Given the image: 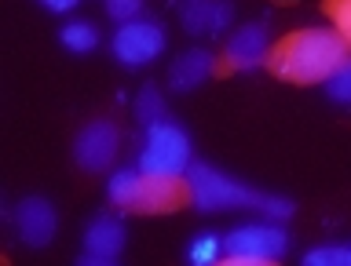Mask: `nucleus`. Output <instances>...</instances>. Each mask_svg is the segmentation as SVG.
Wrapping results in <instances>:
<instances>
[{"mask_svg": "<svg viewBox=\"0 0 351 266\" xmlns=\"http://www.w3.org/2000/svg\"><path fill=\"white\" fill-rule=\"evenodd\" d=\"M219 252H223V237H216V234H197L194 245L186 248V259L197 263V266H205V263H216Z\"/></svg>", "mask_w": 351, "mask_h": 266, "instance_id": "15", "label": "nucleus"}, {"mask_svg": "<svg viewBox=\"0 0 351 266\" xmlns=\"http://www.w3.org/2000/svg\"><path fill=\"white\" fill-rule=\"evenodd\" d=\"M307 266H348L351 263V248H333V245H326V248H311L304 256Z\"/></svg>", "mask_w": 351, "mask_h": 266, "instance_id": "18", "label": "nucleus"}, {"mask_svg": "<svg viewBox=\"0 0 351 266\" xmlns=\"http://www.w3.org/2000/svg\"><path fill=\"white\" fill-rule=\"evenodd\" d=\"M213 73H216V59L208 51L194 48V51H183L180 59L172 62L169 84H172V92H194V88L205 84Z\"/></svg>", "mask_w": 351, "mask_h": 266, "instance_id": "12", "label": "nucleus"}, {"mask_svg": "<svg viewBox=\"0 0 351 266\" xmlns=\"http://www.w3.org/2000/svg\"><path fill=\"white\" fill-rule=\"evenodd\" d=\"M191 168V135L172 124V120H158L147 128V146L139 157V172L147 175H186Z\"/></svg>", "mask_w": 351, "mask_h": 266, "instance_id": "4", "label": "nucleus"}, {"mask_svg": "<svg viewBox=\"0 0 351 266\" xmlns=\"http://www.w3.org/2000/svg\"><path fill=\"white\" fill-rule=\"evenodd\" d=\"M348 59V40L337 29H296L267 51V70L289 84H326Z\"/></svg>", "mask_w": 351, "mask_h": 266, "instance_id": "1", "label": "nucleus"}, {"mask_svg": "<svg viewBox=\"0 0 351 266\" xmlns=\"http://www.w3.org/2000/svg\"><path fill=\"white\" fill-rule=\"evenodd\" d=\"M165 51V29L150 18H132L121 22V29L114 33V55L128 70H139L150 59H158Z\"/></svg>", "mask_w": 351, "mask_h": 266, "instance_id": "6", "label": "nucleus"}, {"mask_svg": "<svg viewBox=\"0 0 351 266\" xmlns=\"http://www.w3.org/2000/svg\"><path fill=\"white\" fill-rule=\"evenodd\" d=\"M289 252V234L274 223H249L223 237V256L230 263H271Z\"/></svg>", "mask_w": 351, "mask_h": 266, "instance_id": "5", "label": "nucleus"}, {"mask_svg": "<svg viewBox=\"0 0 351 266\" xmlns=\"http://www.w3.org/2000/svg\"><path fill=\"white\" fill-rule=\"evenodd\" d=\"M230 18H234V8L227 0H191L183 8V26L194 37H216L230 26Z\"/></svg>", "mask_w": 351, "mask_h": 266, "instance_id": "10", "label": "nucleus"}, {"mask_svg": "<svg viewBox=\"0 0 351 266\" xmlns=\"http://www.w3.org/2000/svg\"><path fill=\"white\" fill-rule=\"evenodd\" d=\"M186 186H191V204L202 208V212H223V208H252V212H263L267 219H289L293 215V201L263 190H252V186L230 179L219 168L205 161H194L186 168Z\"/></svg>", "mask_w": 351, "mask_h": 266, "instance_id": "2", "label": "nucleus"}, {"mask_svg": "<svg viewBox=\"0 0 351 266\" xmlns=\"http://www.w3.org/2000/svg\"><path fill=\"white\" fill-rule=\"evenodd\" d=\"M322 11L333 22V29L351 44V0H322Z\"/></svg>", "mask_w": 351, "mask_h": 266, "instance_id": "17", "label": "nucleus"}, {"mask_svg": "<svg viewBox=\"0 0 351 266\" xmlns=\"http://www.w3.org/2000/svg\"><path fill=\"white\" fill-rule=\"evenodd\" d=\"M125 252V223L117 215H99L88 223L84 230V252H81V266H103L114 263Z\"/></svg>", "mask_w": 351, "mask_h": 266, "instance_id": "8", "label": "nucleus"}, {"mask_svg": "<svg viewBox=\"0 0 351 266\" xmlns=\"http://www.w3.org/2000/svg\"><path fill=\"white\" fill-rule=\"evenodd\" d=\"M59 40H62L70 51L84 55V51H92L95 44H99V29L92 26V22H70V26H62Z\"/></svg>", "mask_w": 351, "mask_h": 266, "instance_id": "13", "label": "nucleus"}, {"mask_svg": "<svg viewBox=\"0 0 351 266\" xmlns=\"http://www.w3.org/2000/svg\"><path fill=\"white\" fill-rule=\"evenodd\" d=\"M139 8H143V0H106L110 18H117V22H132L139 15Z\"/></svg>", "mask_w": 351, "mask_h": 266, "instance_id": "19", "label": "nucleus"}, {"mask_svg": "<svg viewBox=\"0 0 351 266\" xmlns=\"http://www.w3.org/2000/svg\"><path fill=\"white\" fill-rule=\"evenodd\" d=\"M40 4L48 8V11H70V8L77 4V0H40Z\"/></svg>", "mask_w": 351, "mask_h": 266, "instance_id": "20", "label": "nucleus"}, {"mask_svg": "<svg viewBox=\"0 0 351 266\" xmlns=\"http://www.w3.org/2000/svg\"><path fill=\"white\" fill-rule=\"evenodd\" d=\"M117 142H121V135H117L114 120H92V124H84L77 131L73 157L84 172H103L117 157Z\"/></svg>", "mask_w": 351, "mask_h": 266, "instance_id": "7", "label": "nucleus"}, {"mask_svg": "<svg viewBox=\"0 0 351 266\" xmlns=\"http://www.w3.org/2000/svg\"><path fill=\"white\" fill-rule=\"evenodd\" d=\"M263 48H267V26L263 22H249V26H241L227 40V62L234 70H256L263 62Z\"/></svg>", "mask_w": 351, "mask_h": 266, "instance_id": "11", "label": "nucleus"}, {"mask_svg": "<svg viewBox=\"0 0 351 266\" xmlns=\"http://www.w3.org/2000/svg\"><path fill=\"white\" fill-rule=\"evenodd\" d=\"M15 226H19V237L22 245L29 248H44L48 241L55 237V226H59V215H55L51 201L44 197H26L15 212Z\"/></svg>", "mask_w": 351, "mask_h": 266, "instance_id": "9", "label": "nucleus"}, {"mask_svg": "<svg viewBox=\"0 0 351 266\" xmlns=\"http://www.w3.org/2000/svg\"><path fill=\"white\" fill-rule=\"evenodd\" d=\"M326 95L333 98V103H344V106H351V55H348V59L337 66V73L326 81Z\"/></svg>", "mask_w": 351, "mask_h": 266, "instance_id": "16", "label": "nucleus"}, {"mask_svg": "<svg viewBox=\"0 0 351 266\" xmlns=\"http://www.w3.org/2000/svg\"><path fill=\"white\" fill-rule=\"evenodd\" d=\"M110 201L128 212H147V215H165L176 208L191 204V186L186 175H147V172H117L110 175L106 186Z\"/></svg>", "mask_w": 351, "mask_h": 266, "instance_id": "3", "label": "nucleus"}, {"mask_svg": "<svg viewBox=\"0 0 351 266\" xmlns=\"http://www.w3.org/2000/svg\"><path fill=\"white\" fill-rule=\"evenodd\" d=\"M136 120H143V124H158V120H165V98H161V92L154 84H147L139 92V98H136Z\"/></svg>", "mask_w": 351, "mask_h": 266, "instance_id": "14", "label": "nucleus"}]
</instances>
